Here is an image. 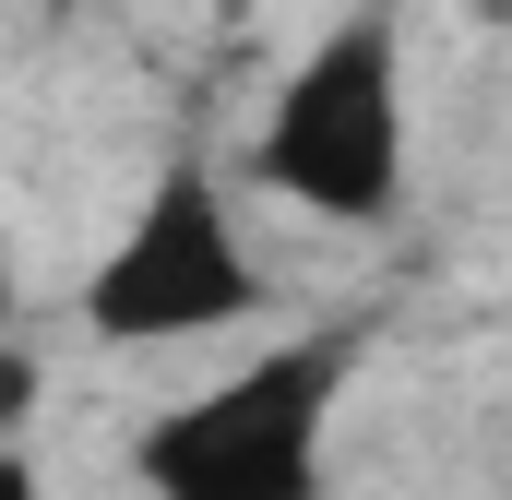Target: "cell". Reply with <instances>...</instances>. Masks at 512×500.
Listing matches in <instances>:
<instances>
[{"label": "cell", "instance_id": "cell-2", "mask_svg": "<svg viewBox=\"0 0 512 500\" xmlns=\"http://www.w3.org/2000/svg\"><path fill=\"white\" fill-rule=\"evenodd\" d=\"M417 167V96H405V36L393 12H346L310 36V60L274 84V108L251 131V179L274 203L322 215V227H382Z\"/></svg>", "mask_w": 512, "mask_h": 500}, {"label": "cell", "instance_id": "cell-3", "mask_svg": "<svg viewBox=\"0 0 512 500\" xmlns=\"http://www.w3.org/2000/svg\"><path fill=\"white\" fill-rule=\"evenodd\" d=\"M262 298L274 286L251 262V227H239L215 155H191V143L143 179L120 239L96 250V274L72 286V310H84L96 346H215V334L262 322Z\"/></svg>", "mask_w": 512, "mask_h": 500}, {"label": "cell", "instance_id": "cell-1", "mask_svg": "<svg viewBox=\"0 0 512 500\" xmlns=\"http://www.w3.org/2000/svg\"><path fill=\"white\" fill-rule=\"evenodd\" d=\"M358 381V322H310L251 346L239 370L191 381L143 417L131 477L143 500H334V405Z\"/></svg>", "mask_w": 512, "mask_h": 500}]
</instances>
